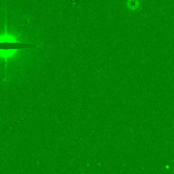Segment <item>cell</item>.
I'll return each mask as SVG.
<instances>
[{
  "label": "cell",
  "mask_w": 174,
  "mask_h": 174,
  "mask_svg": "<svg viewBox=\"0 0 174 174\" xmlns=\"http://www.w3.org/2000/svg\"><path fill=\"white\" fill-rule=\"evenodd\" d=\"M126 6L130 11H135L140 8V0H127L126 2Z\"/></svg>",
  "instance_id": "2"
},
{
  "label": "cell",
  "mask_w": 174,
  "mask_h": 174,
  "mask_svg": "<svg viewBox=\"0 0 174 174\" xmlns=\"http://www.w3.org/2000/svg\"><path fill=\"white\" fill-rule=\"evenodd\" d=\"M24 43L20 42L18 37L9 33L6 28L5 32L0 34V61L8 63L9 60L15 58L20 49L31 46H22Z\"/></svg>",
  "instance_id": "1"
}]
</instances>
